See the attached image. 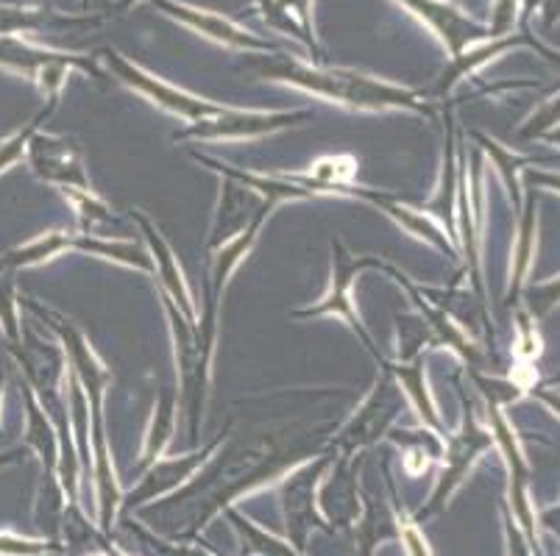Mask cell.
Masks as SVG:
<instances>
[{"mask_svg":"<svg viewBox=\"0 0 560 556\" xmlns=\"http://www.w3.org/2000/svg\"><path fill=\"white\" fill-rule=\"evenodd\" d=\"M248 56V68L262 79L282 81V84L296 86L310 92L315 98H324L329 104H340L346 109L358 111H385V109H410L427 111L416 92L405 90L390 81L374 79V75L358 73L349 68H324V64H304L296 56Z\"/></svg>","mask_w":560,"mask_h":556,"instance_id":"6da1fadb","label":"cell"},{"mask_svg":"<svg viewBox=\"0 0 560 556\" xmlns=\"http://www.w3.org/2000/svg\"><path fill=\"white\" fill-rule=\"evenodd\" d=\"M104 61L109 64L112 73L124 81L126 86H131L135 92L145 95V98H149L151 104L160 106V109L182 117L185 122L207 120V117H215L226 109V106L210 104V100L198 98V95H190V92L179 90V86L165 84V81L156 79V75H151V73H145L142 68L131 64L129 59H124V54H117V50H112V48L104 50Z\"/></svg>","mask_w":560,"mask_h":556,"instance_id":"7a4b0ae2","label":"cell"},{"mask_svg":"<svg viewBox=\"0 0 560 556\" xmlns=\"http://www.w3.org/2000/svg\"><path fill=\"white\" fill-rule=\"evenodd\" d=\"M310 111H241V109H223L221 115L207 117V120L190 122L185 137H201V140H243V137H262L271 131L288 129L293 122L307 120Z\"/></svg>","mask_w":560,"mask_h":556,"instance_id":"3957f363","label":"cell"},{"mask_svg":"<svg viewBox=\"0 0 560 556\" xmlns=\"http://www.w3.org/2000/svg\"><path fill=\"white\" fill-rule=\"evenodd\" d=\"M32 165L45 181L62 187L65 192H90L84 170V153L79 142L68 137H32Z\"/></svg>","mask_w":560,"mask_h":556,"instance_id":"277c9868","label":"cell"},{"mask_svg":"<svg viewBox=\"0 0 560 556\" xmlns=\"http://www.w3.org/2000/svg\"><path fill=\"white\" fill-rule=\"evenodd\" d=\"M154 7L162 14H167V17L179 20L182 25H190L201 37L212 39L218 45H226V48L246 50V54H268V50H273L271 43H265L257 34L241 28L237 23L226 20L223 14L210 12V9H192L185 7V3H176V0H154Z\"/></svg>","mask_w":560,"mask_h":556,"instance_id":"5b68a950","label":"cell"},{"mask_svg":"<svg viewBox=\"0 0 560 556\" xmlns=\"http://www.w3.org/2000/svg\"><path fill=\"white\" fill-rule=\"evenodd\" d=\"M369 264H382L380 259H358L346 251L343 242H335V270H332V284H329V293L320 298L318 306H310L304 312H296L299 318H318V315H335V318L346 320L351 329L358 331L369 343V334L363 331L360 323V315L351 304V287H354V275L360 273V268H369Z\"/></svg>","mask_w":560,"mask_h":556,"instance_id":"8992f818","label":"cell"},{"mask_svg":"<svg viewBox=\"0 0 560 556\" xmlns=\"http://www.w3.org/2000/svg\"><path fill=\"white\" fill-rule=\"evenodd\" d=\"M56 320L54 331L59 334V340L65 343V354L70 356V367H73V376L81 387H84L90 404H93L95 412H101V404H104V395L112 385V370L104 365V362L95 356L93 345L84 336V331L75 329L70 320L59 318V315H50Z\"/></svg>","mask_w":560,"mask_h":556,"instance_id":"52a82bcc","label":"cell"},{"mask_svg":"<svg viewBox=\"0 0 560 556\" xmlns=\"http://www.w3.org/2000/svg\"><path fill=\"white\" fill-rule=\"evenodd\" d=\"M482 448H488V435L482 431V428H477L471 421H466V428H463L460 435H455L450 440V448H446V459H444V473H441V478H438L435 493H432L430 498V507L421 509L419 518L438 512V509H444L446 498L460 487L468 468L475 465L477 453H480Z\"/></svg>","mask_w":560,"mask_h":556,"instance_id":"ba28073f","label":"cell"},{"mask_svg":"<svg viewBox=\"0 0 560 556\" xmlns=\"http://www.w3.org/2000/svg\"><path fill=\"white\" fill-rule=\"evenodd\" d=\"M135 217L140 221L142 232H145V239H149L151 262H154V270L160 273V284H162V289H165L167 300H171V304H176V309H179V312L185 315L190 323H196V304H192V295H190V289H187L185 273H182V268H179V259H176V253H173L171 245L165 242V237L156 232L154 223H151L145 214L135 212Z\"/></svg>","mask_w":560,"mask_h":556,"instance_id":"9c48e42d","label":"cell"},{"mask_svg":"<svg viewBox=\"0 0 560 556\" xmlns=\"http://www.w3.org/2000/svg\"><path fill=\"white\" fill-rule=\"evenodd\" d=\"M399 3H405L410 12L419 14V17L435 31L438 37L444 39V45L452 50V56H460L463 45L471 37H477V28L468 23V17H463L457 9L446 7L444 0H399Z\"/></svg>","mask_w":560,"mask_h":556,"instance_id":"30bf717a","label":"cell"},{"mask_svg":"<svg viewBox=\"0 0 560 556\" xmlns=\"http://www.w3.org/2000/svg\"><path fill=\"white\" fill-rule=\"evenodd\" d=\"M259 12H262V20L271 28L282 31V34H290V37L302 39L310 48V54H315V61L318 56V43L313 37V12H310V0H257Z\"/></svg>","mask_w":560,"mask_h":556,"instance_id":"8fae6325","label":"cell"},{"mask_svg":"<svg viewBox=\"0 0 560 556\" xmlns=\"http://www.w3.org/2000/svg\"><path fill=\"white\" fill-rule=\"evenodd\" d=\"M388 390V385L382 387V392L380 387H376V392L365 401V406L358 412V417L343 428V440L349 442V448L365 446V442L376 440V435H382V431L390 426V421H394L396 415V401Z\"/></svg>","mask_w":560,"mask_h":556,"instance_id":"7c38bea8","label":"cell"},{"mask_svg":"<svg viewBox=\"0 0 560 556\" xmlns=\"http://www.w3.org/2000/svg\"><path fill=\"white\" fill-rule=\"evenodd\" d=\"M95 482H98V504H101V527L109 529L112 514H115L117 501H120V484H117L115 468H112L109 448L104 437V421L101 412H95Z\"/></svg>","mask_w":560,"mask_h":556,"instance_id":"4fadbf2b","label":"cell"},{"mask_svg":"<svg viewBox=\"0 0 560 556\" xmlns=\"http://www.w3.org/2000/svg\"><path fill=\"white\" fill-rule=\"evenodd\" d=\"M210 451L212 448H207V451H201V453H187V457L171 459V462H162V465H156L154 471H151V476L145 478V484H142L137 493H131V504H140V501H145V498L160 496V493H165V489L176 487V484H182L185 478H190L192 473L203 465V459H207V453Z\"/></svg>","mask_w":560,"mask_h":556,"instance_id":"5bb4252c","label":"cell"},{"mask_svg":"<svg viewBox=\"0 0 560 556\" xmlns=\"http://www.w3.org/2000/svg\"><path fill=\"white\" fill-rule=\"evenodd\" d=\"M173 428H176V395H173V390H162L160 401L154 406V415H151L145 446H142L140 468L154 465L156 459L162 457V451H165V446L173 437Z\"/></svg>","mask_w":560,"mask_h":556,"instance_id":"9a60e30c","label":"cell"},{"mask_svg":"<svg viewBox=\"0 0 560 556\" xmlns=\"http://www.w3.org/2000/svg\"><path fill=\"white\" fill-rule=\"evenodd\" d=\"M396 379L401 381V390L407 392V398L412 401V406L419 410L421 421L427 423V426H432L435 431H444V423H441V415H438V406L435 401H432L430 395V387H427V379H424V362L416 359L410 362V365H396L394 367Z\"/></svg>","mask_w":560,"mask_h":556,"instance_id":"2e32d148","label":"cell"},{"mask_svg":"<svg viewBox=\"0 0 560 556\" xmlns=\"http://www.w3.org/2000/svg\"><path fill=\"white\" fill-rule=\"evenodd\" d=\"M70 237H73V234H65V232L43 234V237L32 239L28 245H23V248H18V251L9 253L7 262H12V264L48 262V259L59 257V253H65V251H70Z\"/></svg>","mask_w":560,"mask_h":556,"instance_id":"e0dca14e","label":"cell"},{"mask_svg":"<svg viewBox=\"0 0 560 556\" xmlns=\"http://www.w3.org/2000/svg\"><path fill=\"white\" fill-rule=\"evenodd\" d=\"M419 304H421V309L427 312V323H430L432 340H435V343H441V345H452V348H457L468 359V356H471V343H468L466 336H463V331L457 329V326L452 323V320L446 318L441 309L424 304V300H419Z\"/></svg>","mask_w":560,"mask_h":556,"instance_id":"ac0fdd59","label":"cell"},{"mask_svg":"<svg viewBox=\"0 0 560 556\" xmlns=\"http://www.w3.org/2000/svg\"><path fill=\"white\" fill-rule=\"evenodd\" d=\"M68 198L73 201L75 212H79L81 223L90 228H98V226H106V223H112V212L109 206H106L104 201H101L98 196H95L93 190L90 192H68Z\"/></svg>","mask_w":560,"mask_h":556,"instance_id":"d6986e66","label":"cell"},{"mask_svg":"<svg viewBox=\"0 0 560 556\" xmlns=\"http://www.w3.org/2000/svg\"><path fill=\"white\" fill-rule=\"evenodd\" d=\"M234 520H237V529H241L243 537L248 540V545H252L257 554H262V556H296L293 551L288 548V545H282L279 540H273V537H268L265 532H259L252 520H243V518H237V514H234Z\"/></svg>","mask_w":560,"mask_h":556,"instance_id":"ffe728a7","label":"cell"},{"mask_svg":"<svg viewBox=\"0 0 560 556\" xmlns=\"http://www.w3.org/2000/svg\"><path fill=\"white\" fill-rule=\"evenodd\" d=\"M50 545L39 540H23L14 534H0V556H39L48 554Z\"/></svg>","mask_w":560,"mask_h":556,"instance_id":"44dd1931","label":"cell"},{"mask_svg":"<svg viewBox=\"0 0 560 556\" xmlns=\"http://www.w3.org/2000/svg\"><path fill=\"white\" fill-rule=\"evenodd\" d=\"M34 129H37V122H32V126H28L25 131H18V134H12L9 140L0 142V170H7L9 165H14V162L23 156L25 145L32 142Z\"/></svg>","mask_w":560,"mask_h":556,"instance_id":"7402d4cb","label":"cell"},{"mask_svg":"<svg viewBox=\"0 0 560 556\" xmlns=\"http://www.w3.org/2000/svg\"><path fill=\"white\" fill-rule=\"evenodd\" d=\"M12 287H0V323L9 331V336H18V315H14Z\"/></svg>","mask_w":560,"mask_h":556,"instance_id":"603a6c76","label":"cell"},{"mask_svg":"<svg viewBox=\"0 0 560 556\" xmlns=\"http://www.w3.org/2000/svg\"><path fill=\"white\" fill-rule=\"evenodd\" d=\"M399 534H401V543H405L407 554H410V556H432L430 548H427V540L421 537V532L412 527V523H405Z\"/></svg>","mask_w":560,"mask_h":556,"instance_id":"cb8c5ba5","label":"cell"},{"mask_svg":"<svg viewBox=\"0 0 560 556\" xmlns=\"http://www.w3.org/2000/svg\"><path fill=\"white\" fill-rule=\"evenodd\" d=\"M131 3H140V0H117V3H115V9H129Z\"/></svg>","mask_w":560,"mask_h":556,"instance_id":"d4e9b609","label":"cell"},{"mask_svg":"<svg viewBox=\"0 0 560 556\" xmlns=\"http://www.w3.org/2000/svg\"><path fill=\"white\" fill-rule=\"evenodd\" d=\"M106 554H109V556H126V554H120V551H117V548H109V551H106Z\"/></svg>","mask_w":560,"mask_h":556,"instance_id":"484cf974","label":"cell"},{"mask_svg":"<svg viewBox=\"0 0 560 556\" xmlns=\"http://www.w3.org/2000/svg\"><path fill=\"white\" fill-rule=\"evenodd\" d=\"M192 556H203V554H192Z\"/></svg>","mask_w":560,"mask_h":556,"instance_id":"4316f807","label":"cell"}]
</instances>
